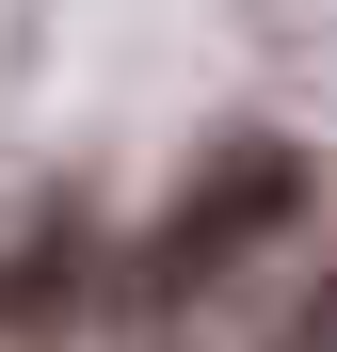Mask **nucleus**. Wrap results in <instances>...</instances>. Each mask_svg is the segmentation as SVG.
<instances>
[{"label": "nucleus", "mask_w": 337, "mask_h": 352, "mask_svg": "<svg viewBox=\"0 0 337 352\" xmlns=\"http://www.w3.org/2000/svg\"><path fill=\"white\" fill-rule=\"evenodd\" d=\"M289 208H305V160H289V144H225V160H193V192L145 224L129 272H112V336H129V352H177V336L225 305V272H241Z\"/></svg>", "instance_id": "nucleus-1"}, {"label": "nucleus", "mask_w": 337, "mask_h": 352, "mask_svg": "<svg viewBox=\"0 0 337 352\" xmlns=\"http://www.w3.org/2000/svg\"><path fill=\"white\" fill-rule=\"evenodd\" d=\"M81 288H96V224L81 208H32L17 241H0V352H17V336H65Z\"/></svg>", "instance_id": "nucleus-2"}, {"label": "nucleus", "mask_w": 337, "mask_h": 352, "mask_svg": "<svg viewBox=\"0 0 337 352\" xmlns=\"http://www.w3.org/2000/svg\"><path fill=\"white\" fill-rule=\"evenodd\" d=\"M289 352H337V272H321V305H305V336H289Z\"/></svg>", "instance_id": "nucleus-3"}]
</instances>
